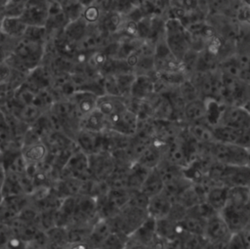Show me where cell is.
Listing matches in <instances>:
<instances>
[{"instance_id":"6da1fadb","label":"cell","mask_w":250,"mask_h":249,"mask_svg":"<svg viewBox=\"0 0 250 249\" xmlns=\"http://www.w3.org/2000/svg\"><path fill=\"white\" fill-rule=\"evenodd\" d=\"M163 39L168 49L180 61V62L185 54L191 49L189 33L179 19H164Z\"/></svg>"},{"instance_id":"7a4b0ae2","label":"cell","mask_w":250,"mask_h":249,"mask_svg":"<svg viewBox=\"0 0 250 249\" xmlns=\"http://www.w3.org/2000/svg\"><path fill=\"white\" fill-rule=\"evenodd\" d=\"M212 160L225 166H249V148L222 142L209 144Z\"/></svg>"},{"instance_id":"3957f363","label":"cell","mask_w":250,"mask_h":249,"mask_svg":"<svg viewBox=\"0 0 250 249\" xmlns=\"http://www.w3.org/2000/svg\"><path fill=\"white\" fill-rule=\"evenodd\" d=\"M146 218V210L126 204L117 213L106 219L109 221L112 231L129 237Z\"/></svg>"},{"instance_id":"277c9868","label":"cell","mask_w":250,"mask_h":249,"mask_svg":"<svg viewBox=\"0 0 250 249\" xmlns=\"http://www.w3.org/2000/svg\"><path fill=\"white\" fill-rule=\"evenodd\" d=\"M48 15V0H26L20 18L27 26H45Z\"/></svg>"},{"instance_id":"5b68a950","label":"cell","mask_w":250,"mask_h":249,"mask_svg":"<svg viewBox=\"0 0 250 249\" xmlns=\"http://www.w3.org/2000/svg\"><path fill=\"white\" fill-rule=\"evenodd\" d=\"M217 124L234 129H250V114L246 106L223 105Z\"/></svg>"},{"instance_id":"8992f818","label":"cell","mask_w":250,"mask_h":249,"mask_svg":"<svg viewBox=\"0 0 250 249\" xmlns=\"http://www.w3.org/2000/svg\"><path fill=\"white\" fill-rule=\"evenodd\" d=\"M88 162L90 177L96 181L105 182L115 168L111 154L106 151L88 155Z\"/></svg>"},{"instance_id":"52a82bcc","label":"cell","mask_w":250,"mask_h":249,"mask_svg":"<svg viewBox=\"0 0 250 249\" xmlns=\"http://www.w3.org/2000/svg\"><path fill=\"white\" fill-rule=\"evenodd\" d=\"M215 141L237 145L249 148L250 129H234L221 124L212 126Z\"/></svg>"},{"instance_id":"ba28073f","label":"cell","mask_w":250,"mask_h":249,"mask_svg":"<svg viewBox=\"0 0 250 249\" xmlns=\"http://www.w3.org/2000/svg\"><path fill=\"white\" fill-rule=\"evenodd\" d=\"M219 215L232 234L238 233L245 228L249 227V208L241 209L225 205V207L219 212Z\"/></svg>"},{"instance_id":"9c48e42d","label":"cell","mask_w":250,"mask_h":249,"mask_svg":"<svg viewBox=\"0 0 250 249\" xmlns=\"http://www.w3.org/2000/svg\"><path fill=\"white\" fill-rule=\"evenodd\" d=\"M98 97L99 96L89 91L75 90L66 99L72 104L74 112L78 119L81 120L86 115L96 109Z\"/></svg>"},{"instance_id":"30bf717a","label":"cell","mask_w":250,"mask_h":249,"mask_svg":"<svg viewBox=\"0 0 250 249\" xmlns=\"http://www.w3.org/2000/svg\"><path fill=\"white\" fill-rule=\"evenodd\" d=\"M231 235L232 233L229 231L219 213L206 221L203 236L208 243L229 241Z\"/></svg>"},{"instance_id":"8fae6325","label":"cell","mask_w":250,"mask_h":249,"mask_svg":"<svg viewBox=\"0 0 250 249\" xmlns=\"http://www.w3.org/2000/svg\"><path fill=\"white\" fill-rule=\"evenodd\" d=\"M126 108V98L109 94H103L98 97L96 109L99 110L105 119L121 113Z\"/></svg>"},{"instance_id":"7c38bea8","label":"cell","mask_w":250,"mask_h":249,"mask_svg":"<svg viewBox=\"0 0 250 249\" xmlns=\"http://www.w3.org/2000/svg\"><path fill=\"white\" fill-rule=\"evenodd\" d=\"M206 115H207L206 101L201 98H196L186 103L183 108L182 119H183V123L185 125H188L194 122L206 120Z\"/></svg>"},{"instance_id":"4fadbf2b","label":"cell","mask_w":250,"mask_h":249,"mask_svg":"<svg viewBox=\"0 0 250 249\" xmlns=\"http://www.w3.org/2000/svg\"><path fill=\"white\" fill-rule=\"evenodd\" d=\"M48 153V146L41 140L24 144L21 150V155L26 164H39L47 158Z\"/></svg>"},{"instance_id":"5bb4252c","label":"cell","mask_w":250,"mask_h":249,"mask_svg":"<svg viewBox=\"0 0 250 249\" xmlns=\"http://www.w3.org/2000/svg\"><path fill=\"white\" fill-rule=\"evenodd\" d=\"M172 207V202L163 193L160 192L148 199L146 213L147 217L153 219L154 221H160L167 218L170 209Z\"/></svg>"},{"instance_id":"9a60e30c","label":"cell","mask_w":250,"mask_h":249,"mask_svg":"<svg viewBox=\"0 0 250 249\" xmlns=\"http://www.w3.org/2000/svg\"><path fill=\"white\" fill-rule=\"evenodd\" d=\"M187 134L196 144L209 145L215 142V138L212 131V126L206 121H198L191 124H188L185 127Z\"/></svg>"},{"instance_id":"2e32d148","label":"cell","mask_w":250,"mask_h":249,"mask_svg":"<svg viewBox=\"0 0 250 249\" xmlns=\"http://www.w3.org/2000/svg\"><path fill=\"white\" fill-rule=\"evenodd\" d=\"M153 82H154V73L153 74H139L135 76V79L132 83L129 97L145 100L153 94Z\"/></svg>"},{"instance_id":"e0dca14e","label":"cell","mask_w":250,"mask_h":249,"mask_svg":"<svg viewBox=\"0 0 250 249\" xmlns=\"http://www.w3.org/2000/svg\"><path fill=\"white\" fill-rule=\"evenodd\" d=\"M27 25L17 16H3L0 21V32L11 39L22 38Z\"/></svg>"},{"instance_id":"ac0fdd59","label":"cell","mask_w":250,"mask_h":249,"mask_svg":"<svg viewBox=\"0 0 250 249\" xmlns=\"http://www.w3.org/2000/svg\"><path fill=\"white\" fill-rule=\"evenodd\" d=\"M234 208H249V187H228L227 203Z\"/></svg>"},{"instance_id":"d6986e66","label":"cell","mask_w":250,"mask_h":249,"mask_svg":"<svg viewBox=\"0 0 250 249\" xmlns=\"http://www.w3.org/2000/svg\"><path fill=\"white\" fill-rule=\"evenodd\" d=\"M79 129L95 133H103L107 129L106 119L99 110L95 109L80 120Z\"/></svg>"},{"instance_id":"ffe728a7","label":"cell","mask_w":250,"mask_h":249,"mask_svg":"<svg viewBox=\"0 0 250 249\" xmlns=\"http://www.w3.org/2000/svg\"><path fill=\"white\" fill-rule=\"evenodd\" d=\"M164 187V183L157 171L156 168H153L149 171L144 183L142 184L140 190L146 195L148 198L162 192Z\"/></svg>"},{"instance_id":"44dd1931","label":"cell","mask_w":250,"mask_h":249,"mask_svg":"<svg viewBox=\"0 0 250 249\" xmlns=\"http://www.w3.org/2000/svg\"><path fill=\"white\" fill-rule=\"evenodd\" d=\"M228 187L225 186H214L210 187L205 195V201L216 211L220 212L227 203Z\"/></svg>"},{"instance_id":"7402d4cb","label":"cell","mask_w":250,"mask_h":249,"mask_svg":"<svg viewBox=\"0 0 250 249\" xmlns=\"http://www.w3.org/2000/svg\"><path fill=\"white\" fill-rule=\"evenodd\" d=\"M205 221L190 215L187 211V215L185 218L179 223L180 226L182 227L183 230L187 233L189 234H195V235H202L204 233V228H205Z\"/></svg>"},{"instance_id":"603a6c76","label":"cell","mask_w":250,"mask_h":249,"mask_svg":"<svg viewBox=\"0 0 250 249\" xmlns=\"http://www.w3.org/2000/svg\"><path fill=\"white\" fill-rule=\"evenodd\" d=\"M128 237L111 231L98 246L97 249H124Z\"/></svg>"},{"instance_id":"cb8c5ba5","label":"cell","mask_w":250,"mask_h":249,"mask_svg":"<svg viewBox=\"0 0 250 249\" xmlns=\"http://www.w3.org/2000/svg\"><path fill=\"white\" fill-rule=\"evenodd\" d=\"M104 12L100 10L95 5H89L87 7L83 8L81 19L88 24V25H97L99 21L101 20Z\"/></svg>"},{"instance_id":"d4e9b609","label":"cell","mask_w":250,"mask_h":249,"mask_svg":"<svg viewBox=\"0 0 250 249\" xmlns=\"http://www.w3.org/2000/svg\"><path fill=\"white\" fill-rule=\"evenodd\" d=\"M148 199L149 198L146 195H145L140 189L130 190V196H129V200H128L127 204L137 207V208L146 210Z\"/></svg>"},{"instance_id":"484cf974","label":"cell","mask_w":250,"mask_h":249,"mask_svg":"<svg viewBox=\"0 0 250 249\" xmlns=\"http://www.w3.org/2000/svg\"><path fill=\"white\" fill-rule=\"evenodd\" d=\"M12 73L13 68L7 63V62L0 63V85H4L10 81Z\"/></svg>"},{"instance_id":"4316f807","label":"cell","mask_w":250,"mask_h":249,"mask_svg":"<svg viewBox=\"0 0 250 249\" xmlns=\"http://www.w3.org/2000/svg\"><path fill=\"white\" fill-rule=\"evenodd\" d=\"M5 184V171L4 167L0 164V190H2Z\"/></svg>"},{"instance_id":"83f0119b","label":"cell","mask_w":250,"mask_h":249,"mask_svg":"<svg viewBox=\"0 0 250 249\" xmlns=\"http://www.w3.org/2000/svg\"><path fill=\"white\" fill-rule=\"evenodd\" d=\"M75 1H77L83 8L89 5H92L95 2V0H75Z\"/></svg>"},{"instance_id":"f1b7e54d","label":"cell","mask_w":250,"mask_h":249,"mask_svg":"<svg viewBox=\"0 0 250 249\" xmlns=\"http://www.w3.org/2000/svg\"><path fill=\"white\" fill-rule=\"evenodd\" d=\"M3 199H4V195H3V191L2 190H0V204L2 203V201H3Z\"/></svg>"},{"instance_id":"f546056e","label":"cell","mask_w":250,"mask_h":249,"mask_svg":"<svg viewBox=\"0 0 250 249\" xmlns=\"http://www.w3.org/2000/svg\"><path fill=\"white\" fill-rule=\"evenodd\" d=\"M135 4H137V5H139V3L142 1V0H132Z\"/></svg>"}]
</instances>
